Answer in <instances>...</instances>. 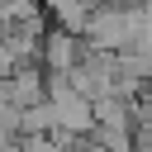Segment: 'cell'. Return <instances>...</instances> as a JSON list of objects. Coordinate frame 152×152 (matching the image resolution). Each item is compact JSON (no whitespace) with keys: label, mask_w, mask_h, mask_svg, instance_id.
<instances>
[{"label":"cell","mask_w":152,"mask_h":152,"mask_svg":"<svg viewBox=\"0 0 152 152\" xmlns=\"http://www.w3.org/2000/svg\"><path fill=\"white\" fill-rule=\"evenodd\" d=\"M109 152H133V124H95L90 128Z\"/></svg>","instance_id":"5"},{"label":"cell","mask_w":152,"mask_h":152,"mask_svg":"<svg viewBox=\"0 0 152 152\" xmlns=\"http://www.w3.org/2000/svg\"><path fill=\"white\" fill-rule=\"evenodd\" d=\"M147 24V5L133 0V5H95L90 10V24H86V48H133L138 33Z\"/></svg>","instance_id":"1"},{"label":"cell","mask_w":152,"mask_h":152,"mask_svg":"<svg viewBox=\"0 0 152 152\" xmlns=\"http://www.w3.org/2000/svg\"><path fill=\"white\" fill-rule=\"evenodd\" d=\"M142 95H147V100H152V76H147V90H142Z\"/></svg>","instance_id":"6"},{"label":"cell","mask_w":152,"mask_h":152,"mask_svg":"<svg viewBox=\"0 0 152 152\" xmlns=\"http://www.w3.org/2000/svg\"><path fill=\"white\" fill-rule=\"evenodd\" d=\"M52 128H57V104H52V100H38V104H28V109H24V119H19V138L52 133Z\"/></svg>","instance_id":"4"},{"label":"cell","mask_w":152,"mask_h":152,"mask_svg":"<svg viewBox=\"0 0 152 152\" xmlns=\"http://www.w3.org/2000/svg\"><path fill=\"white\" fill-rule=\"evenodd\" d=\"M90 0H48V14H52V24H62V28H71V33H81L86 38V24H90Z\"/></svg>","instance_id":"3"},{"label":"cell","mask_w":152,"mask_h":152,"mask_svg":"<svg viewBox=\"0 0 152 152\" xmlns=\"http://www.w3.org/2000/svg\"><path fill=\"white\" fill-rule=\"evenodd\" d=\"M81 52H86V38L81 33H71L62 24H52L43 33V71H71L81 62Z\"/></svg>","instance_id":"2"}]
</instances>
